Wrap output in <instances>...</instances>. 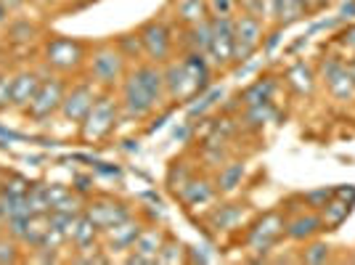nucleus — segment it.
Masks as SVG:
<instances>
[{
	"instance_id": "1",
	"label": "nucleus",
	"mask_w": 355,
	"mask_h": 265,
	"mask_svg": "<svg viewBox=\"0 0 355 265\" xmlns=\"http://www.w3.org/2000/svg\"><path fill=\"white\" fill-rule=\"evenodd\" d=\"M167 101L162 64L138 61L119 83V109L130 119H146Z\"/></svg>"
},
{
	"instance_id": "13",
	"label": "nucleus",
	"mask_w": 355,
	"mask_h": 265,
	"mask_svg": "<svg viewBox=\"0 0 355 265\" xmlns=\"http://www.w3.org/2000/svg\"><path fill=\"white\" fill-rule=\"evenodd\" d=\"M83 212H85V215H88L90 221L96 223L98 228H101V234H106L109 228L119 225L122 221L133 218L130 207L125 205V202H119V199H109V196H101V199H90V202H85V210H83Z\"/></svg>"
},
{
	"instance_id": "21",
	"label": "nucleus",
	"mask_w": 355,
	"mask_h": 265,
	"mask_svg": "<svg viewBox=\"0 0 355 265\" xmlns=\"http://www.w3.org/2000/svg\"><path fill=\"white\" fill-rule=\"evenodd\" d=\"M173 11L183 27H191L209 19V3L207 0H173Z\"/></svg>"
},
{
	"instance_id": "17",
	"label": "nucleus",
	"mask_w": 355,
	"mask_h": 265,
	"mask_svg": "<svg viewBox=\"0 0 355 265\" xmlns=\"http://www.w3.org/2000/svg\"><path fill=\"white\" fill-rule=\"evenodd\" d=\"M178 196H180V202L189 207V210H193V207L209 205V202L218 196V189H215V180L193 176L191 180L186 183V189L178 194Z\"/></svg>"
},
{
	"instance_id": "2",
	"label": "nucleus",
	"mask_w": 355,
	"mask_h": 265,
	"mask_svg": "<svg viewBox=\"0 0 355 265\" xmlns=\"http://www.w3.org/2000/svg\"><path fill=\"white\" fill-rule=\"evenodd\" d=\"M164 69V85H167V99L175 103L193 101L199 93L212 85V64H209L207 53H196L189 51L183 59L167 61Z\"/></svg>"
},
{
	"instance_id": "23",
	"label": "nucleus",
	"mask_w": 355,
	"mask_h": 265,
	"mask_svg": "<svg viewBox=\"0 0 355 265\" xmlns=\"http://www.w3.org/2000/svg\"><path fill=\"white\" fill-rule=\"evenodd\" d=\"M286 83H289V88L295 90L297 96H311L315 90V72H313L311 64L297 61L286 69Z\"/></svg>"
},
{
	"instance_id": "10",
	"label": "nucleus",
	"mask_w": 355,
	"mask_h": 265,
	"mask_svg": "<svg viewBox=\"0 0 355 265\" xmlns=\"http://www.w3.org/2000/svg\"><path fill=\"white\" fill-rule=\"evenodd\" d=\"M64 93L67 85L61 77H43L40 88L35 93V99L30 101V106L24 109L35 122H43V119L53 117L56 112H61V101H64Z\"/></svg>"
},
{
	"instance_id": "20",
	"label": "nucleus",
	"mask_w": 355,
	"mask_h": 265,
	"mask_svg": "<svg viewBox=\"0 0 355 265\" xmlns=\"http://www.w3.org/2000/svg\"><path fill=\"white\" fill-rule=\"evenodd\" d=\"M101 239H104L101 228H98V225H96V223L90 221L88 215L83 212V215H80V221H77V228H74V234H72V247L77 252L96 250V247H101V244H98Z\"/></svg>"
},
{
	"instance_id": "54",
	"label": "nucleus",
	"mask_w": 355,
	"mask_h": 265,
	"mask_svg": "<svg viewBox=\"0 0 355 265\" xmlns=\"http://www.w3.org/2000/svg\"><path fill=\"white\" fill-rule=\"evenodd\" d=\"M0 178H3V170H0Z\"/></svg>"
},
{
	"instance_id": "48",
	"label": "nucleus",
	"mask_w": 355,
	"mask_h": 265,
	"mask_svg": "<svg viewBox=\"0 0 355 265\" xmlns=\"http://www.w3.org/2000/svg\"><path fill=\"white\" fill-rule=\"evenodd\" d=\"M0 3L6 6V11H19L24 6V0H0Z\"/></svg>"
},
{
	"instance_id": "41",
	"label": "nucleus",
	"mask_w": 355,
	"mask_h": 265,
	"mask_svg": "<svg viewBox=\"0 0 355 265\" xmlns=\"http://www.w3.org/2000/svg\"><path fill=\"white\" fill-rule=\"evenodd\" d=\"M11 90H14V74L0 72V109L11 106Z\"/></svg>"
},
{
	"instance_id": "16",
	"label": "nucleus",
	"mask_w": 355,
	"mask_h": 265,
	"mask_svg": "<svg viewBox=\"0 0 355 265\" xmlns=\"http://www.w3.org/2000/svg\"><path fill=\"white\" fill-rule=\"evenodd\" d=\"M144 231V223L135 221V218H128V221H122L119 225L114 228H109L104 234V250L112 255V252H130L135 244V239L141 236Z\"/></svg>"
},
{
	"instance_id": "19",
	"label": "nucleus",
	"mask_w": 355,
	"mask_h": 265,
	"mask_svg": "<svg viewBox=\"0 0 355 265\" xmlns=\"http://www.w3.org/2000/svg\"><path fill=\"white\" fill-rule=\"evenodd\" d=\"M276 90H279L276 77H257L252 85H247V88L239 93L236 101L241 103V109H247V106H257V103L273 101Z\"/></svg>"
},
{
	"instance_id": "51",
	"label": "nucleus",
	"mask_w": 355,
	"mask_h": 265,
	"mask_svg": "<svg viewBox=\"0 0 355 265\" xmlns=\"http://www.w3.org/2000/svg\"><path fill=\"white\" fill-rule=\"evenodd\" d=\"M347 69H350V74H353V80H355V59L347 64Z\"/></svg>"
},
{
	"instance_id": "36",
	"label": "nucleus",
	"mask_w": 355,
	"mask_h": 265,
	"mask_svg": "<svg viewBox=\"0 0 355 265\" xmlns=\"http://www.w3.org/2000/svg\"><path fill=\"white\" fill-rule=\"evenodd\" d=\"M27 205H30L32 215L51 212V205H48V183H32L30 191H27Z\"/></svg>"
},
{
	"instance_id": "11",
	"label": "nucleus",
	"mask_w": 355,
	"mask_h": 265,
	"mask_svg": "<svg viewBox=\"0 0 355 265\" xmlns=\"http://www.w3.org/2000/svg\"><path fill=\"white\" fill-rule=\"evenodd\" d=\"M318 72L324 77L329 93H331L337 101H353L355 80H353V74H350V69H347V64H345L340 56H324Z\"/></svg>"
},
{
	"instance_id": "43",
	"label": "nucleus",
	"mask_w": 355,
	"mask_h": 265,
	"mask_svg": "<svg viewBox=\"0 0 355 265\" xmlns=\"http://www.w3.org/2000/svg\"><path fill=\"white\" fill-rule=\"evenodd\" d=\"M93 170H96V173H101V176H109V178H122V170H119L117 164H109V162H93Z\"/></svg>"
},
{
	"instance_id": "44",
	"label": "nucleus",
	"mask_w": 355,
	"mask_h": 265,
	"mask_svg": "<svg viewBox=\"0 0 355 265\" xmlns=\"http://www.w3.org/2000/svg\"><path fill=\"white\" fill-rule=\"evenodd\" d=\"M72 189H74L77 194H83V196H88L90 189H93V178H88V176H77V178H74V186H72Z\"/></svg>"
},
{
	"instance_id": "42",
	"label": "nucleus",
	"mask_w": 355,
	"mask_h": 265,
	"mask_svg": "<svg viewBox=\"0 0 355 265\" xmlns=\"http://www.w3.org/2000/svg\"><path fill=\"white\" fill-rule=\"evenodd\" d=\"M207 3H209V14L231 16V11H234V3H236V0H207Z\"/></svg>"
},
{
	"instance_id": "37",
	"label": "nucleus",
	"mask_w": 355,
	"mask_h": 265,
	"mask_svg": "<svg viewBox=\"0 0 355 265\" xmlns=\"http://www.w3.org/2000/svg\"><path fill=\"white\" fill-rule=\"evenodd\" d=\"M30 186H32L30 180L24 176H19V173L0 178V194H6V196H27Z\"/></svg>"
},
{
	"instance_id": "39",
	"label": "nucleus",
	"mask_w": 355,
	"mask_h": 265,
	"mask_svg": "<svg viewBox=\"0 0 355 265\" xmlns=\"http://www.w3.org/2000/svg\"><path fill=\"white\" fill-rule=\"evenodd\" d=\"M21 257H19V241L16 239H3L0 236V265H6V263H19Z\"/></svg>"
},
{
	"instance_id": "6",
	"label": "nucleus",
	"mask_w": 355,
	"mask_h": 265,
	"mask_svg": "<svg viewBox=\"0 0 355 265\" xmlns=\"http://www.w3.org/2000/svg\"><path fill=\"white\" fill-rule=\"evenodd\" d=\"M43 59L53 72H77L88 59V48L74 37H51L43 48Z\"/></svg>"
},
{
	"instance_id": "45",
	"label": "nucleus",
	"mask_w": 355,
	"mask_h": 265,
	"mask_svg": "<svg viewBox=\"0 0 355 265\" xmlns=\"http://www.w3.org/2000/svg\"><path fill=\"white\" fill-rule=\"evenodd\" d=\"M340 19H345V22H353V19H355V0H347V3H342Z\"/></svg>"
},
{
	"instance_id": "25",
	"label": "nucleus",
	"mask_w": 355,
	"mask_h": 265,
	"mask_svg": "<svg viewBox=\"0 0 355 265\" xmlns=\"http://www.w3.org/2000/svg\"><path fill=\"white\" fill-rule=\"evenodd\" d=\"M244 221V205H218L209 215V225L215 231H234Z\"/></svg>"
},
{
	"instance_id": "30",
	"label": "nucleus",
	"mask_w": 355,
	"mask_h": 265,
	"mask_svg": "<svg viewBox=\"0 0 355 265\" xmlns=\"http://www.w3.org/2000/svg\"><path fill=\"white\" fill-rule=\"evenodd\" d=\"M276 117V106L273 101H266V103H257V106H247L244 109V125L247 128H254V130H260L266 122Z\"/></svg>"
},
{
	"instance_id": "28",
	"label": "nucleus",
	"mask_w": 355,
	"mask_h": 265,
	"mask_svg": "<svg viewBox=\"0 0 355 265\" xmlns=\"http://www.w3.org/2000/svg\"><path fill=\"white\" fill-rule=\"evenodd\" d=\"M48 225H51L48 212H43V215H32L30 225H27V234H24V239H21V247L37 250V247L43 244V236L48 234Z\"/></svg>"
},
{
	"instance_id": "24",
	"label": "nucleus",
	"mask_w": 355,
	"mask_h": 265,
	"mask_svg": "<svg viewBox=\"0 0 355 265\" xmlns=\"http://www.w3.org/2000/svg\"><path fill=\"white\" fill-rule=\"evenodd\" d=\"M308 14L300 0H268V19H276L282 27L292 24Z\"/></svg>"
},
{
	"instance_id": "46",
	"label": "nucleus",
	"mask_w": 355,
	"mask_h": 265,
	"mask_svg": "<svg viewBox=\"0 0 355 265\" xmlns=\"http://www.w3.org/2000/svg\"><path fill=\"white\" fill-rule=\"evenodd\" d=\"M334 196H340V199H345V202L355 205V189H353V186H342V189H334Z\"/></svg>"
},
{
	"instance_id": "38",
	"label": "nucleus",
	"mask_w": 355,
	"mask_h": 265,
	"mask_svg": "<svg viewBox=\"0 0 355 265\" xmlns=\"http://www.w3.org/2000/svg\"><path fill=\"white\" fill-rule=\"evenodd\" d=\"M334 196V189H329V186H321V189H313V191H305L302 194V202H305V207L308 210H321V207L329 202Z\"/></svg>"
},
{
	"instance_id": "8",
	"label": "nucleus",
	"mask_w": 355,
	"mask_h": 265,
	"mask_svg": "<svg viewBox=\"0 0 355 265\" xmlns=\"http://www.w3.org/2000/svg\"><path fill=\"white\" fill-rule=\"evenodd\" d=\"M263 19L241 14L234 19V64H247L254 56V51L263 45Z\"/></svg>"
},
{
	"instance_id": "9",
	"label": "nucleus",
	"mask_w": 355,
	"mask_h": 265,
	"mask_svg": "<svg viewBox=\"0 0 355 265\" xmlns=\"http://www.w3.org/2000/svg\"><path fill=\"white\" fill-rule=\"evenodd\" d=\"M212 22V43H209L207 59L212 67L225 69L234 64V16H209Z\"/></svg>"
},
{
	"instance_id": "5",
	"label": "nucleus",
	"mask_w": 355,
	"mask_h": 265,
	"mask_svg": "<svg viewBox=\"0 0 355 265\" xmlns=\"http://www.w3.org/2000/svg\"><path fill=\"white\" fill-rule=\"evenodd\" d=\"M284 223H286V212L284 210H270L247 231V247H250V252L257 255L254 260H266L268 252H273V247L284 236Z\"/></svg>"
},
{
	"instance_id": "32",
	"label": "nucleus",
	"mask_w": 355,
	"mask_h": 265,
	"mask_svg": "<svg viewBox=\"0 0 355 265\" xmlns=\"http://www.w3.org/2000/svg\"><path fill=\"white\" fill-rule=\"evenodd\" d=\"M228 160H231V151L225 148V144H220V141H205V146H202V164L220 170Z\"/></svg>"
},
{
	"instance_id": "53",
	"label": "nucleus",
	"mask_w": 355,
	"mask_h": 265,
	"mask_svg": "<svg viewBox=\"0 0 355 265\" xmlns=\"http://www.w3.org/2000/svg\"><path fill=\"white\" fill-rule=\"evenodd\" d=\"M326 3H329V0H318V8H321V6H326Z\"/></svg>"
},
{
	"instance_id": "27",
	"label": "nucleus",
	"mask_w": 355,
	"mask_h": 265,
	"mask_svg": "<svg viewBox=\"0 0 355 265\" xmlns=\"http://www.w3.org/2000/svg\"><path fill=\"white\" fill-rule=\"evenodd\" d=\"M209 43H212V22H209V19L199 22V24H191V27H186V48H189V51L207 53Z\"/></svg>"
},
{
	"instance_id": "15",
	"label": "nucleus",
	"mask_w": 355,
	"mask_h": 265,
	"mask_svg": "<svg viewBox=\"0 0 355 265\" xmlns=\"http://www.w3.org/2000/svg\"><path fill=\"white\" fill-rule=\"evenodd\" d=\"M321 231H324V225H321V215L315 210H300L297 215H286V223H284V236L297 244L311 241Z\"/></svg>"
},
{
	"instance_id": "35",
	"label": "nucleus",
	"mask_w": 355,
	"mask_h": 265,
	"mask_svg": "<svg viewBox=\"0 0 355 265\" xmlns=\"http://www.w3.org/2000/svg\"><path fill=\"white\" fill-rule=\"evenodd\" d=\"M183 260H189V250L183 247V241H178L175 236H164L159 263H183Z\"/></svg>"
},
{
	"instance_id": "31",
	"label": "nucleus",
	"mask_w": 355,
	"mask_h": 265,
	"mask_svg": "<svg viewBox=\"0 0 355 265\" xmlns=\"http://www.w3.org/2000/svg\"><path fill=\"white\" fill-rule=\"evenodd\" d=\"M117 48L122 51V56L128 61H138L146 59V53H144V43H141V35L138 32H128V35H119L117 37Z\"/></svg>"
},
{
	"instance_id": "7",
	"label": "nucleus",
	"mask_w": 355,
	"mask_h": 265,
	"mask_svg": "<svg viewBox=\"0 0 355 265\" xmlns=\"http://www.w3.org/2000/svg\"><path fill=\"white\" fill-rule=\"evenodd\" d=\"M141 43H144V53H146V61L151 64H167L173 59V48H175V37H173V30L164 19H148L146 24H141Z\"/></svg>"
},
{
	"instance_id": "14",
	"label": "nucleus",
	"mask_w": 355,
	"mask_h": 265,
	"mask_svg": "<svg viewBox=\"0 0 355 265\" xmlns=\"http://www.w3.org/2000/svg\"><path fill=\"white\" fill-rule=\"evenodd\" d=\"M164 231L157 225H144L141 236L135 239L133 250L128 255V263L133 265H157L159 263V250L164 244Z\"/></svg>"
},
{
	"instance_id": "26",
	"label": "nucleus",
	"mask_w": 355,
	"mask_h": 265,
	"mask_svg": "<svg viewBox=\"0 0 355 265\" xmlns=\"http://www.w3.org/2000/svg\"><path fill=\"white\" fill-rule=\"evenodd\" d=\"M241 180H244V162H239V160H228V162L223 164L220 170H218V176H215V189L218 194H234L241 186Z\"/></svg>"
},
{
	"instance_id": "3",
	"label": "nucleus",
	"mask_w": 355,
	"mask_h": 265,
	"mask_svg": "<svg viewBox=\"0 0 355 265\" xmlns=\"http://www.w3.org/2000/svg\"><path fill=\"white\" fill-rule=\"evenodd\" d=\"M119 114H122V109H119V96H114L112 90L98 93L93 106H90L88 117L80 122V135H83V141L98 144V141L109 138V135L114 132V128H117Z\"/></svg>"
},
{
	"instance_id": "50",
	"label": "nucleus",
	"mask_w": 355,
	"mask_h": 265,
	"mask_svg": "<svg viewBox=\"0 0 355 265\" xmlns=\"http://www.w3.org/2000/svg\"><path fill=\"white\" fill-rule=\"evenodd\" d=\"M6 14H8V11H6V6H3V3H0V24H3V22H6Z\"/></svg>"
},
{
	"instance_id": "40",
	"label": "nucleus",
	"mask_w": 355,
	"mask_h": 265,
	"mask_svg": "<svg viewBox=\"0 0 355 265\" xmlns=\"http://www.w3.org/2000/svg\"><path fill=\"white\" fill-rule=\"evenodd\" d=\"M241 3V11L257 19H268V0H239Z\"/></svg>"
},
{
	"instance_id": "4",
	"label": "nucleus",
	"mask_w": 355,
	"mask_h": 265,
	"mask_svg": "<svg viewBox=\"0 0 355 265\" xmlns=\"http://www.w3.org/2000/svg\"><path fill=\"white\" fill-rule=\"evenodd\" d=\"M90 80L104 90L117 88L128 74V59L122 56L117 43H98L88 56Z\"/></svg>"
},
{
	"instance_id": "47",
	"label": "nucleus",
	"mask_w": 355,
	"mask_h": 265,
	"mask_svg": "<svg viewBox=\"0 0 355 265\" xmlns=\"http://www.w3.org/2000/svg\"><path fill=\"white\" fill-rule=\"evenodd\" d=\"M342 45L350 48V51H355V24H350V27L345 30V35H342Z\"/></svg>"
},
{
	"instance_id": "49",
	"label": "nucleus",
	"mask_w": 355,
	"mask_h": 265,
	"mask_svg": "<svg viewBox=\"0 0 355 265\" xmlns=\"http://www.w3.org/2000/svg\"><path fill=\"white\" fill-rule=\"evenodd\" d=\"M300 3L305 6V11H308V14H311V11H315V8H318V0H300Z\"/></svg>"
},
{
	"instance_id": "22",
	"label": "nucleus",
	"mask_w": 355,
	"mask_h": 265,
	"mask_svg": "<svg viewBox=\"0 0 355 265\" xmlns=\"http://www.w3.org/2000/svg\"><path fill=\"white\" fill-rule=\"evenodd\" d=\"M350 212H353V205H350V202H345L340 196H331V199L318 210L324 231H337L342 223L350 218Z\"/></svg>"
},
{
	"instance_id": "52",
	"label": "nucleus",
	"mask_w": 355,
	"mask_h": 265,
	"mask_svg": "<svg viewBox=\"0 0 355 265\" xmlns=\"http://www.w3.org/2000/svg\"><path fill=\"white\" fill-rule=\"evenodd\" d=\"M72 3H77V6H88V3H93V0H72Z\"/></svg>"
},
{
	"instance_id": "12",
	"label": "nucleus",
	"mask_w": 355,
	"mask_h": 265,
	"mask_svg": "<svg viewBox=\"0 0 355 265\" xmlns=\"http://www.w3.org/2000/svg\"><path fill=\"white\" fill-rule=\"evenodd\" d=\"M96 96H98V90H96V83H93V80H83V83H77L72 88H67L64 101H61V114H64V119L80 125L83 119L88 117Z\"/></svg>"
},
{
	"instance_id": "18",
	"label": "nucleus",
	"mask_w": 355,
	"mask_h": 265,
	"mask_svg": "<svg viewBox=\"0 0 355 265\" xmlns=\"http://www.w3.org/2000/svg\"><path fill=\"white\" fill-rule=\"evenodd\" d=\"M43 83V74L40 72H19L14 74V90H11V106L14 109H27L30 101L35 99V93Z\"/></svg>"
},
{
	"instance_id": "33",
	"label": "nucleus",
	"mask_w": 355,
	"mask_h": 265,
	"mask_svg": "<svg viewBox=\"0 0 355 265\" xmlns=\"http://www.w3.org/2000/svg\"><path fill=\"white\" fill-rule=\"evenodd\" d=\"M193 176H196V173H193L191 164H186L183 160H180V162H173L170 164V173H167V186H170V191L180 194Z\"/></svg>"
},
{
	"instance_id": "29",
	"label": "nucleus",
	"mask_w": 355,
	"mask_h": 265,
	"mask_svg": "<svg viewBox=\"0 0 355 265\" xmlns=\"http://www.w3.org/2000/svg\"><path fill=\"white\" fill-rule=\"evenodd\" d=\"M218 99H223V88H207L205 93H199L193 101H189V119L205 117L209 109L218 103Z\"/></svg>"
},
{
	"instance_id": "34",
	"label": "nucleus",
	"mask_w": 355,
	"mask_h": 265,
	"mask_svg": "<svg viewBox=\"0 0 355 265\" xmlns=\"http://www.w3.org/2000/svg\"><path fill=\"white\" fill-rule=\"evenodd\" d=\"M300 260L302 263H311V265H321V263H329L331 260V247L326 244V241H305V250L300 255Z\"/></svg>"
}]
</instances>
